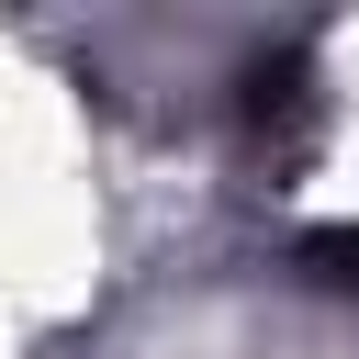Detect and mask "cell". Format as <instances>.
Masks as SVG:
<instances>
[{"label":"cell","instance_id":"6da1fadb","mask_svg":"<svg viewBox=\"0 0 359 359\" xmlns=\"http://www.w3.org/2000/svg\"><path fill=\"white\" fill-rule=\"evenodd\" d=\"M303 258H314V280H337V292H359V224H348V236H314Z\"/></svg>","mask_w":359,"mask_h":359}]
</instances>
